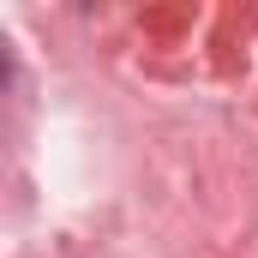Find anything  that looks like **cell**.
Returning a JSON list of instances; mask_svg holds the SVG:
<instances>
[]
</instances>
